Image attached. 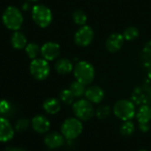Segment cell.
<instances>
[{"label": "cell", "instance_id": "cell-27", "mask_svg": "<svg viewBox=\"0 0 151 151\" xmlns=\"http://www.w3.org/2000/svg\"><path fill=\"white\" fill-rule=\"evenodd\" d=\"M29 126V121L27 119H20L15 123V130L17 132H25Z\"/></svg>", "mask_w": 151, "mask_h": 151}, {"label": "cell", "instance_id": "cell-7", "mask_svg": "<svg viewBox=\"0 0 151 151\" xmlns=\"http://www.w3.org/2000/svg\"><path fill=\"white\" fill-rule=\"evenodd\" d=\"M30 73L37 81H43L50 75V68L44 58H35L30 64Z\"/></svg>", "mask_w": 151, "mask_h": 151}, {"label": "cell", "instance_id": "cell-2", "mask_svg": "<svg viewBox=\"0 0 151 151\" xmlns=\"http://www.w3.org/2000/svg\"><path fill=\"white\" fill-rule=\"evenodd\" d=\"M4 25L10 30L18 31L23 23V16L20 11L15 6L7 7L2 16Z\"/></svg>", "mask_w": 151, "mask_h": 151}, {"label": "cell", "instance_id": "cell-11", "mask_svg": "<svg viewBox=\"0 0 151 151\" xmlns=\"http://www.w3.org/2000/svg\"><path fill=\"white\" fill-rule=\"evenodd\" d=\"M14 136V130L8 119L0 117V142H10Z\"/></svg>", "mask_w": 151, "mask_h": 151}, {"label": "cell", "instance_id": "cell-8", "mask_svg": "<svg viewBox=\"0 0 151 151\" xmlns=\"http://www.w3.org/2000/svg\"><path fill=\"white\" fill-rule=\"evenodd\" d=\"M94 31L91 27L84 25L81 27L74 35V42L80 47L88 46L94 40Z\"/></svg>", "mask_w": 151, "mask_h": 151}, {"label": "cell", "instance_id": "cell-30", "mask_svg": "<svg viewBox=\"0 0 151 151\" xmlns=\"http://www.w3.org/2000/svg\"><path fill=\"white\" fill-rule=\"evenodd\" d=\"M27 1H30V2H36L38 0H27Z\"/></svg>", "mask_w": 151, "mask_h": 151}, {"label": "cell", "instance_id": "cell-5", "mask_svg": "<svg viewBox=\"0 0 151 151\" xmlns=\"http://www.w3.org/2000/svg\"><path fill=\"white\" fill-rule=\"evenodd\" d=\"M73 111L75 117L83 121H88L94 117L95 110L92 103L87 99H81L73 104Z\"/></svg>", "mask_w": 151, "mask_h": 151}, {"label": "cell", "instance_id": "cell-18", "mask_svg": "<svg viewBox=\"0 0 151 151\" xmlns=\"http://www.w3.org/2000/svg\"><path fill=\"white\" fill-rule=\"evenodd\" d=\"M139 124H149L151 120V108L148 105H142L136 113Z\"/></svg>", "mask_w": 151, "mask_h": 151}, {"label": "cell", "instance_id": "cell-21", "mask_svg": "<svg viewBox=\"0 0 151 151\" xmlns=\"http://www.w3.org/2000/svg\"><path fill=\"white\" fill-rule=\"evenodd\" d=\"M139 30L135 27H128L127 28H126L123 32V37L125 40L131 42L135 40L138 36H139Z\"/></svg>", "mask_w": 151, "mask_h": 151}, {"label": "cell", "instance_id": "cell-15", "mask_svg": "<svg viewBox=\"0 0 151 151\" xmlns=\"http://www.w3.org/2000/svg\"><path fill=\"white\" fill-rule=\"evenodd\" d=\"M55 70L59 74H68L73 70V65L69 59L60 58L55 63Z\"/></svg>", "mask_w": 151, "mask_h": 151}, {"label": "cell", "instance_id": "cell-19", "mask_svg": "<svg viewBox=\"0 0 151 151\" xmlns=\"http://www.w3.org/2000/svg\"><path fill=\"white\" fill-rule=\"evenodd\" d=\"M69 89L71 90V92L73 94V96L75 97H81L83 95H85L86 92V88H85V85H83L82 83L79 82V81H73Z\"/></svg>", "mask_w": 151, "mask_h": 151}, {"label": "cell", "instance_id": "cell-1", "mask_svg": "<svg viewBox=\"0 0 151 151\" xmlns=\"http://www.w3.org/2000/svg\"><path fill=\"white\" fill-rule=\"evenodd\" d=\"M73 74L77 81L87 86L95 79V68L87 61H80L73 67Z\"/></svg>", "mask_w": 151, "mask_h": 151}, {"label": "cell", "instance_id": "cell-20", "mask_svg": "<svg viewBox=\"0 0 151 151\" xmlns=\"http://www.w3.org/2000/svg\"><path fill=\"white\" fill-rule=\"evenodd\" d=\"M73 19L75 24L82 27L86 24L88 20V17L82 10H75L73 12Z\"/></svg>", "mask_w": 151, "mask_h": 151}, {"label": "cell", "instance_id": "cell-10", "mask_svg": "<svg viewBox=\"0 0 151 151\" xmlns=\"http://www.w3.org/2000/svg\"><path fill=\"white\" fill-rule=\"evenodd\" d=\"M124 41L125 39L122 34L113 33L111 35H109V37L106 39L105 48L108 51L111 53H115L122 48L124 44Z\"/></svg>", "mask_w": 151, "mask_h": 151}, {"label": "cell", "instance_id": "cell-16", "mask_svg": "<svg viewBox=\"0 0 151 151\" xmlns=\"http://www.w3.org/2000/svg\"><path fill=\"white\" fill-rule=\"evenodd\" d=\"M42 107H43V110L48 114L54 115L60 111L61 104H60L59 100H58L56 98H48L43 102Z\"/></svg>", "mask_w": 151, "mask_h": 151}, {"label": "cell", "instance_id": "cell-12", "mask_svg": "<svg viewBox=\"0 0 151 151\" xmlns=\"http://www.w3.org/2000/svg\"><path fill=\"white\" fill-rule=\"evenodd\" d=\"M33 129L38 134H45L50 130V122L47 117L43 115H36L31 120Z\"/></svg>", "mask_w": 151, "mask_h": 151}, {"label": "cell", "instance_id": "cell-31", "mask_svg": "<svg viewBox=\"0 0 151 151\" xmlns=\"http://www.w3.org/2000/svg\"><path fill=\"white\" fill-rule=\"evenodd\" d=\"M139 151H148V150H141Z\"/></svg>", "mask_w": 151, "mask_h": 151}, {"label": "cell", "instance_id": "cell-22", "mask_svg": "<svg viewBox=\"0 0 151 151\" xmlns=\"http://www.w3.org/2000/svg\"><path fill=\"white\" fill-rule=\"evenodd\" d=\"M25 50H26L27 55L31 59L36 58L37 56H38V54L41 52V49H40L39 45H37V44L35 43V42H31V43L27 44Z\"/></svg>", "mask_w": 151, "mask_h": 151}, {"label": "cell", "instance_id": "cell-9", "mask_svg": "<svg viewBox=\"0 0 151 151\" xmlns=\"http://www.w3.org/2000/svg\"><path fill=\"white\" fill-rule=\"evenodd\" d=\"M41 54L42 58L47 61H52L56 59L60 54V46L53 42H48L44 43L41 48Z\"/></svg>", "mask_w": 151, "mask_h": 151}, {"label": "cell", "instance_id": "cell-17", "mask_svg": "<svg viewBox=\"0 0 151 151\" xmlns=\"http://www.w3.org/2000/svg\"><path fill=\"white\" fill-rule=\"evenodd\" d=\"M11 43L13 48L16 50H21L26 48L27 46V38L23 33L16 31L12 34L11 37Z\"/></svg>", "mask_w": 151, "mask_h": 151}, {"label": "cell", "instance_id": "cell-25", "mask_svg": "<svg viewBox=\"0 0 151 151\" xmlns=\"http://www.w3.org/2000/svg\"><path fill=\"white\" fill-rule=\"evenodd\" d=\"M96 114L99 119H104L108 118L109 115L111 114V108L107 105H102L97 108Z\"/></svg>", "mask_w": 151, "mask_h": 151}, {"label": "cell", "instance_id": "cell-6", "mask_svg": "<svg viewBox=\"0 0 151 151\" xmlns=\"http://www.w3.org/2000/svg\"><path fill=\"white\" fill-rule=\"evenodd\" d=\"M113 112L119 119L128 121L135 116V107L129 100L122 99L114 104Z\"/></svg>", "mask_w": 151, "mask_h": 151}, {"label": "cell", "instance_id": "cell-28", "mask_svg": "<svg viewBox=\"0 0 151 151\" xmlns=\"http://www.w3.org/2000/svg\"><path fill=\"white\" fill-rule=\"evenodd\" d=\"M5 151H27L22 148H15V147H8L6 148Z\"/></svg>", "mask_w": 151, "mask_h": 151}, {"label": "cell", "instance_id": "cell-3", "mask_svg": "<svg viewBox=\"0 0 151 151\" xmlns=\"http://www.w3.org/2000/svg\"><path fill=\"white\" fill-rule=\"evenodd\" d=\"M32 18L35 23L42 27H47L52 21L51 11L44 4H36L32 9Z\"/></svg>", "mask_w": 151, "mask_h": 151}, {"label": "cell", "instance_id": "cell-4", "mask_svg": "<svg viewBox=\"0 0 151 151\" xmlns=\"http://www.w3.org/2000/svg\"><path fill=\"white\" fill-rule=\"evenodd\" d=\"M83 126L77 118H70L64 121L61 126L62 135L66 140H74L82 132Z\"/></svg>", "mask_w": 151, "mask_h": 151}, {"label": "cell", "instance_id": "cell-26", "mask_svg": "<svg viewBox=\"0 0 151 151\" xmlns=\"http://www.w3.org/2000/svg\"><path fill=\"white\" fill-rule=\"evenodd\" d=\"M12 109V104L5 100V99H0V114L3 116L8 115Z\"/></svg>", "mask_w": 151, "mask_h": 151}, {"label": "cell", "instance_id": "cell-23", "mask_svg": "<svg viewBox=\"0 0 151 151\" xmlns=\"http://www.w3.org/2000/svg\"><path fill=\"white\" fill-rule=\"evenodd\" d=\"M59 97L62 103L65 104H72L74 103V98L75 96H73V94L71 92L70 89H64L60 92L59 94Z\"/></svg>", "mask_w": 151, "mask_h": 151}, {"label": "cell", "instance_id": "cell-14", "mask_svg": "<svg viewBox=\"0 0 151 151\" xmlns=\"http://www.w3.org/2000/svg\"><path fill=\"white\" fill-rule=\"evenodd\" d=\"M64 138L65 137L62 134L56 133V132H52V133L48 134L44 137V143L48 148L51 150L58 149L64 144L65 142Z\"/></svg>", "mask_w": 151, "mask_h": 151}, {"label": "cell", "instance_id": "cell-24", "mask_svg": "<svg viewBox=\"0 0 151 151\" xmlns=\"http://www.w3.org/2000/svg\"><path fill=\"white\" fill-rule=\"evenodd\" d=\"M134 130H135V127H134V123L131 122L130 120L125 121V123H123L122 126L120 127V133L124 136L132 135L134 134Z\"/></svg>", "mask_w": 151, "mask_h": 151}, {"label": "cell", "instance_id": "cell-29", "mask_svg": "<svg viewBox=\"0 0 151 151\" xmlns=\"http://www.w3.org/2000/svg\"><path fill=\"white\" fill-rule=\"evenodd\" d=\"M140 128H141L142 131L147 132L149 130L150 127H149V124H140Z\"/></svg>", "mask_w": 151, "mask_h": 151}, {"label": "cell", "instance_id": "cell-13", "mask_svg": "<svg viewBox=\"0 0 151 151\" xmlns=\"http://www.w3.org/2000/svg\"><path fill=\"white\" fill-rule=\"evenodd\" d=\"M85 96L92 104H99L104 98V91L99 86H91L86 89Z\"/></svg>", "mask_w": 151, "mask_h": 151}]
</instances>
